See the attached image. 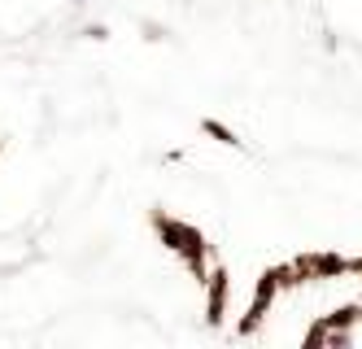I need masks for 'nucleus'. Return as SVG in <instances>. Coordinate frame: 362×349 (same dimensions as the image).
<instances>
[{
  "instance_id": "obj_1",
  "label": "nucleus",
  "mask_w": 362,
  "mask_h": 349,
  "mask_svg": "<svg viewBox=\"0 0 362 349\" xmlns=\"http://www.w3.org/2000/svg\"><path fill=\"white\" fill-rule=\"evenodd\" d=\"M157 227H162V236H166V245L184 249V254H188V262H192L196 271H201V254H205V240H201V231H192V227H184V223H166V219H162Z\"/></svg>"
},
{
  "instance_id": "obj_2",
  "label": "nucleus",
  "mask_w": 362,
  "mask_h": 349,
  "mask_svg": "<svg viewBox=\"0 0 362 349\" xmlns=\"http://www.w3.org/2000/svg\"><path fill=\"white\" fill-rule=\"evenodd\" d=\"M223 302H227V275L219 271V275H214V288H210V314H205L210 323L223 319Z\"/></svg>"
},
{
  "instance_id": "obj_3",
  "label": "nucleus",
  "mask_w": 362,
  "mask_h": 349,
  "mask_svg": "<svg viewBox=\"0 0 362 349\" xmlns=\"http://www.w3.org/2000/svg\"><path fill=\"white\" fill-rule=\"evenodd\" d=\"M205 131H210V136H219V140H223V144H240V140H236V136H232V131H227V127H223V123H214V118H210V123H205Z\"/></svg>"
}]
</instances>
